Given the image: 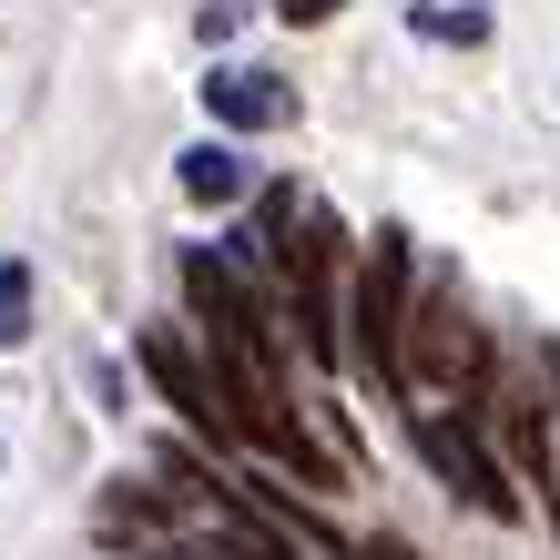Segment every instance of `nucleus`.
<instances>
[{
    "instance_id": "obj_3",
    "label": "nucleus",
    "mask_w": 560,
    "mask_h": 560,
    "mask_svg": "<svg viewBox=\"0 0 560 560\" xmlns=\"http://www.w3.org/2000/svg\"><path fill=\"white\" fill-rule=\"evenodd\" d=\"M184 306H194V337L205 347H235V357H285V326H276V306L255 295V276L235 266L224 245H194L184 255Z\"/></svg>"
},
{
    "instance_id": "obj_4",
    "label": "nucleus",
    "mask_w": 560,
    "mask_h": 560,
    "mask_svg": "<svg viewBox=\"0 0 560 560\" xmlns=\"http://www.w3.org/2000/svg\"><path fill=\"white\" fill-rule=\"evenodd\" d=\"M133 357H143V377L163 387V408H174L194 439H235V408H224V377H214V357H205V337H184V326H143L133 337Z\"/></svg>"
},
{
    "instance_id": "obj_2",
    "label": "nucleus",
    "mask_w": 560,
    "mask_h": 560,
    "mask_svg": "<svg viewBox=\"0 0 560 560\" xmlns=\"http://www.w3.org/2000/svg\"><path fill=\"white\" fill-rule=\"evenodd\" d=\"M489 377H500L489 326L469 316V295H458L448 276H428V285H418V316H408V398L469 408V398H489Z\"/></svg>"
},
{
    "instance_id": "obj_9",
    "label": "nucleus",
    "mask_w": 560,
    "mask_h": 560,
    "mask_svg": "<svg viewBox=\"0 0 560 560\" xmlns=\"http://www.w3.org/2000/svg\"><path fill=\"white\" fill-rule=\"evenodd\" d=\"M418 31H428V42H489L479 11H418Z\"/></svg>"
},
{
    "instance_id": "obj_7",
    "label": "nucleus",
    "mask_w": 560,
    "mask_h": 560,
    "mask_svg": "<svg viewBox=\"0 0 560 560\" xmlns=\"http://www.w3.org/2000/svg\"><path fill=\"white\" fill-rule=\"evenodd\" d=\"M184 194L194 205H245V153L235 143H194L184 153Z\"/></svg>"
},
{
    "instance_id": "obj_8",
    "label": "nucleus",
    "mask_w": 560,
    "mask_h": 560,
    "mask_svg": "<svg viewBox=\"0 0 560 560\" xmlns=\"http://www.w3.org/2000/svg\"><path fill=\"white\" fill-rule=\"evenodd\" d=\"M11 347H31V266L11 255V266H0V357Z\"/></svg>"
},
{
    "instance_id": "obj_12",
    "label": "nucleus",
    "mask_w": 560,
    "mask_h": 560,
    "mask_svg": "<svg viewBox=\"0 0 560 560\" xmlns=\"http://www.w3.org/2000/svg\"><path fill=\"white\" fill-rule=\"evenodd\" d=\"M357 560H418V550H408L398 530H368V540H357Z\"/></svg>"
},
{
    "instance_id": "obj_1",
    "label": "nucleus",
    "mask_w": 560,
    "mask_h": 560,
    "mask_svg": "<svg viewBox=\"0 0 560 560\" xmlns=\"http://www.w3.org/2000/svg\"><path fill=\"white\" fill-rule=\"evenodd\" d=\"M408 316H418V245L408 224H377L368 266L347 285V368L387 398H408Z\"/></svg>"
},
{
    "instance_id": "obj_10",
    "label": "nucleus",
    "mask_w": 560,
    "mask_h": 560,
    "mask_svg": "<svg viewBox=\"0 0 560 560\" xmlns=\"http://www.w3.org/2000/svg\"><path fill=\"white\" fill-rule=\"evenodd\" d=\"M235 21H245V0H205V11H194V31H205V42H235Z\"/></svg>"
},
{
    "instance_id": "obj_5",
    "label": "nucleus",
    "mask_w": 560,
    "mask_h": 560,
    "mask_svg": "<svg viewBox=\"0 0 560 560\" xmlns=\"http://www.w3.org/2000/svg\"><path fill=\"white\" fill-rule=\"evenodd\" d=\"M418 458H428V469H439L479 520H520V489H510L500 458L479 448V428H458V418H418Z\"/></svg>"
},
{
    "instance_id": "obj_11",
    "label": "nucleus",
    "mask_w": 560,
    "mask_h": 560,
    "mask_svg": "<svg viewBox=\"0 0 560 560\" xmlns=\"http://www.w3.org/2000/svg\"><path fill=\"white\" fill-rule=\"evenodd\" d=\"M347 0H276V21H295V31H316V21H337Z\"/></svg>"
},
{
    "instance_id": "obj_6",
    "label": "nucleus",
    "mask_w": 560,
    "mask_h": 560,
    "mask_svg": "<svg viewBox=\"0 0 560 560\" xmlns=\"http://www.w3.org/2000/svg\"><path fill=\"white\" fill-rule=\"evenodd\" d=\"M205 113L224 122V133H266V122L295 113V92H285L276 72H214V82H205Z\"/></svg>"
}]
</instances>
